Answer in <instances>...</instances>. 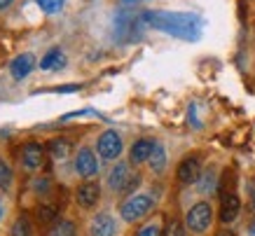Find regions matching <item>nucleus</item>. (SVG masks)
<instances>
[{"label": "nucleus", "instance_id": "obj_24", "mask_svg": "<svg viewBox=\"0 0 255 236\" xmlns=\"http://www.w3.org/2000/svg\"><path fill=\"white\" fill-rule=\"evenodd\" d=\"M166 236H185V232H183V225L178 220H171L169 227H166Z\"/></svg>", "mask_w": 255, "mask_h": 236}, {"label": "nucleus", "instance_id": "obj_29", "mask_svg": "<svg viewBox=\"0 0 255 236\" xmlns=\"http://www.w3.org/2000/svg\"><path fill=\"white\" fill-rule=\"evenodd\" d=\"M0 218H2V204H0Z\"/></svg>", "mask_w": 255, "mask_h": 236}, {"label": "nucleus", "instance_id": "obj_22", "mask_svg": "<svg viewBox=\"0 0 255 236\" xmlns=\"http://www.w3.org/2000/svg\"><path fill=\"white\" fill-rule=\"evenodd\" d=\"M45 14H56L63 7V0H35Z\"/></svg>", "mask_w": 255, "mask_h": 236}, {"label": "nucleus", "instance_id": "obj_14", "mask_svg": "<svg viewBox=\"0 0 255 236\" xmlns=\"http://www.w3.org/2000/svg\"><path fill=\"white\" fill-rule=\"evenodd\" d=\"M63 66H66V56H63L61 49H49L42 56V61H40V68L42 70H59Z\"/></svg>", "mask_w": 255, "mask_h": 236}, {"label": "nucleus", "instance_id": "obj_21", "mask_svg": "<svg viewBox=\"0 0 255 236\" xmlns=\"http://www.w3.org/2000/svg\"><path fill=\"white\" fill-rule=\"evenodd\" d=\"M12 185V168L5 159H0V190H7Z\"/></svg>", "mask_w": 255, "mask_h": 236}, {"label": "nucleus", "instance_id": "obj_13", "mask_svg": "<svg viewBox=\"0 0 255 236\" xmlns=\"http://www.w3.org/2000/svg\"><path fill=\"white\" fill-rule=\"evenodd\" d=\"M129 180H131V173H129V166H127L124 161L122 164H117V166L110 171V175H108V185L115 192H122Z\"/></svg>", "mask_w": 255, "mask_h": 236}, {"label": "nucleus", "instance_id": "obj_16", "mask_svg": "<svg viewBox=\"0 0 255 236\" xmlns=\"http://www.w3.org/2000/svg\"><path fill=\"white\" fill-rule=\"evenodd\" d=\"M49 154H52V159H66L70 154V140H66V138H54V140L49 143Z\"/></svg>", "mask_w": 255, "mask_h": 236}, {"label": "nucleus", "instance_id": "obj_26", "mask_svg": "<svg viewBox=\"0 0 255 236\" xmlns=\"http://www.w3.org/2000/svg\"><path fill=\"white\" fill-rule=\"evenodd\" d=\"M218 236H237L234 232H227V229H223V232H218Z\"/></svg>", "mask_w": 255, "mask_h": 236}, {"label": "nucleus", "instance_id": "obj_23", "mask_svg": "<svg viewBox=\"0 0 255 236\" xmlns=\"http://www.w3.org/2000/svg\"><path fill=\"white\" fill-rule=\"evenodd\" d=\"M136 236H162V227L157 225V222H152V225H147V227H143Z\"/></svg>", "mask_w": 255, "mask_h": 236}, {"label": "nucleus", "instance_id": "obj_20", "mask_svg": "<svg viewBox=\"0 0 255 236\" xmlns=\"http://www.w3.org/2000/svg\"><path fill=\"white\" fill-rule=\"evenodd\" d=\"M12 236H31V225H28V220L26 218H16V222L12 225V232H9Z\"/></svg>", "mask_w": 255, "mask_h": 236}, {"label": "nucleus", "instance_id": "obj_12", "mask_svg": "<svg viewBox=\"0 0 255 236\" xmlns=\"http://www.w3.org/2000/svg\"><path fill=\"white\" fill-rule=\"evenodd\" d=\"M75 197H78V204L82 208H92V206H96V201L101 197V187L96 183H85L82 187H78Z\"/></svg>", "mask_w": 255, "mask_h": 236}, {"label": "nucleus", "instance_id": "obj_18", "mask_svg": "<svg viewBox=\"0 0 255 236\" xmlns=\"http://www.w3.org/2000/svg\"><path fill=\"white\" fill-rule=\"evenodd\" d=\"M49 236H75V225L70 220H59L54 227H52Z\"/></svg>", "mask_w": 255, "mask_h": 236}, {"label": "nucleus", "instance_id": "obj_10", "mask_svg": "<svg viewBox=\"0 0 255 236\" xmlns=\"http://www.w3.org/2000/svg\"><path fill=\"white\" fill-rule=\"evenodd\" d=\"M178 180L183 185H190L199 180V159L197 157H187V159L180 161V166H178Z\"/></svg>", "mask_w": 255, "mask_h": 236}, {"label": "nucleus", "instance_id": "obj_1", "mask_svg": "<svg viewBox=\"0 0 255 236\" xmlns=\"http://www.w3.org/2000/svg\"><path fill=\"white\" fill-rule=\"evenodd\" d=\"M143 23L166 35L187 40V42L199 40L201 28H204V19L194 12H145Z\"/></svg>", "mask_w": 255, "mask_h": 236}, {"label": "nucleus", "instance_id": "obj_7", "mask_svg": "<svg viewBox=\"0 0 255 236\" xmlns=\"http://www.w3.org/2000/svg\"><path fill=\"white\" fill-rule=\"evenodd\" d=\"M239 211H241V201L234 192H225L223 194V201H220V220L225 225H230L239 218Z\"/></svg>", "mask_w": 255, "mask_h": 236}, {"label": "nucleus", "instance_id": "obj_30", "mask_svg": "<svg viewBox=\"0 0 255 236\" xmlns=\"http://www.w3.org/2000/svg\"><path fill=\"white\" fill-rule=\"evenodd\" d=\"M253 206H255V194H253Z\"/></svg>", "mask_w": 255, "mask_h": 236}, {"label": "nucleus", "instance_id": "obj_25", "mask_svg": "<svg viewBox=\"0 0 255 236\" xmlns=\"http://www.w3.org/2000/svg\"><path fill=\"white\" fill-rule=\"evenodd\" d=\"M12 2H14V0H0V12H2V9H7Z\"/></svg>", "mask_w": 255, "mask_h": 236}, {"label": "nucleus", "instance_id": "obj_2", "mask_svg": "<svg viewBox=\"0 0 255 236\" xmlns=\"http://www.w3.org/2000/svg\"><path fill=\"white\" fill-rule=\"evenodd\" d=\"M150 208H152V199L147 197V194H131L122 204L120 213H122V218L127 222H136L140 218H145L150 213Z\"/></svg>", "mask_w": 255, "mask_h": 236}, {"label": "nucleus", "instance_id": "obj_8", "mask_svg": "<svg viewBox=\"0 0 255 236\" xmlns=\"http://www.w3.org/2000/svg\"><path fill=\"white\" fill-rule=\"evenodd\" d=\"M21 161L28 171L40 168L42 166V161H45V150H42V145L40 143H26L23 145V150H21Z\"/></svg>", "mask_w": 255, "mask_h": 236}, {"label": "nucleus", "instance_id": "obj_4", "mask_svg": "<svg viewBox=\"0 0 255 236\" xmlns=\"http://www.w3.org/2000/svg\"><path fill=\"white\" fill-rule=\"evenodd\" d=\"M96 150L103 159H117L120 154H122V138L117 131H103L96 140Z\"/></svg>", "mask_w": 255, "mask_h": 236}, {"label": "nucleus", "instance_id": "obj_9", "mask_svg": "<svg viewBox=\"0 0 255 236\" xmlns=\"http://www.w3.org/2000/svg\"><path fill=\"white\" fill-rule=\"evenodd\" d=\"M35 68V56L33 54H19L14 61L9 63V73H12V77H14L16 82H21L23 77L31 75V70Z\"/></svg>", "mask_w": 255, "mask_h": 236}, {"label": "nucleus", "instance_id": "obj_5", "mask_svg": "<svg viewBox=\"0 0 255 236\" xmlns=\"http://www.w3.org/2000/svg\"><path fill=\"white\" fill-rule=\"evenodd\" d=\"M75 171L82 178H92V175L99 173V161H96V154L89 150V147H82L75 157Z\"/></svg>", "mask_w": 255, "mask_h": 236}, {"label": "nucleus", "instance_id": "obj_15", "mask_svg": "<svg viewBox=\"0 0 255 236\" xmlns=\"http://www.w3.org/2000/svg\"><path fill=\"white\" fill-rule=\"evenodd\" d=\"M147 164H150V171H152V173H162L164 168H166V150H164L162 143H155Z\"/></svg>", "mask_w": 255, "mask_h": 236}, {"label": "nucleus", "instance_id": "obj_19", "mask_svg": "<svg viewBox=\"0 0 255 236\" xmlns=\"http://www.w3.org/2000/svg\"><path fill=\"white\" fill-rule=\"evenodd\" d=\"M197 185H199V192H204V194L213 192L216 190V171H206V173L197 180Z\"/></svg>", "mask_w": 255, "mask_h": 236}, {"label": "nucleus", "instance_id": "obj_11", "mask_svg": "<svg viewBox=\"0 0 255 236\" xmlns=\"http://www.w3.org/2000/svg\"><path fill=\"white\" fill-rule=\"evenodd\" d=\"M157 140H152V138H140V140H136L131 147V152H129V159L133 161V164H143V161L150 159V154H152V147H155Z\"/></svg>", "mask_w": 255, "mask_h": 236}, {"label": "nucleus", "instance_id": "obj_6", "mask_svg": "<svg viewBox=\"0 0 255 236\" xmlns=\"http://www.w3.org/2000/svg\"><path fill=\"white\" fill-rule=\"evenodd\" d=\"M117 222L110 213H99L89 222V236H115Z\"/></svg>", "mask_w": 255, "mask_h": 236}, {"label": "nucleus", "instance_id": "obj_28", "mask_svg": "<svg viewBox=\"0 0 255 236\" xmlns=\"http://www.w3.org/2000/svg\"><path fill=\"white\" fill-rule=\"evenodd\" d=\"M251 236H255V222L251 225Z\"/></svg>", "mask_w": 255, "mask_h": 236}, {"label": "nucleus", "instance_id": "obj_3", "mask_svg": "<svg viewBox=\"0 0 255 236\" xmlns=\"http://www.w3.org/2000/svg\"><path fill=\"white\" fill-rule=\"evenodd\" d=\"M211 220H213V211H211V206L206 201H199V204H194L190 211H187V218H185V225L190 232L194 234H201V232H206L211 227Z\"/></svg>", "mask_w": 255, "mask_h": 236}, {"label": "nucleus", "instance_id": "obj_17", "mask_svg": "<svg viewBox=\"0 0 255 236\" xmlns=\"http://www.w3.org/2000/svg\"><path fill=\"white\" fill-rule=\"evenodd\" d=\"M56 213H59V208L54 204H40L35 208V215H38L40 222H52L56 218Z\"/></svg>", "mask_w": 255, "mask_h": 236}, {"label": "nucleus", "instance_id": "obj_27", "mask_svg": "<svg viewBox=\"0 0 255 236\" xmlns=\"http://www.w3.org/2000/svg\"><path fill=\"white\" fill-rule=\"evenodd\" d=\"M124 5H131V2H138V0H122Z\"/></svg>", "mask_w": 255, "mask_h": 236}]
</instances>
